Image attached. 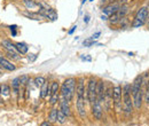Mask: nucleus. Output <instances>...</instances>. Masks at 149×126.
<instances>
[{
	"mask_svg": "<svg viewBox=\"0 0 149 126\" xmlns=\"http://www.w3.org/2000/svg\"><path fill=\"white\" fill-rule=\"evenodd\" d=\"M142 81L143 77L138 76L133 83H132V99H133V106L135 109H140L142 106V99H143V92H142Z\"/></svg>",
	"mask_w": 149,
	"mask_h": 126,
	"instance_id": "obj_1",
	"label": "nucleus"
},
{
	"mask_svg": "<svg viewBox=\"0 0 149 126\" xmlns=\"http://www.w3.org/2000/svg\"><path fill=\"white\" fill-rule=\"evenodd\" d=\"M76 85H77V80L74 78H68V79H65L64 83L61 86V95H62V97L70 102L74 95Z\"/></svg>",
	"mask_w": 149,
	"mask_h": 126,
	"instance_id": "obj_2",
	"label": "nucleus"
},
{
	"mask_svg": "<svg viewBox=\"0 0 149 126\" xmlns=\"http://www.w3.org/2000/svg\"><path fill=\"white\" fill-rule=\"evenodd\" d=\"M132 95V86L131 84H125L123 87V110L125 115H131L133 111V99L131 97Z\"/></svg>",
	"mask_w": 149,
	"mask_h": 126,
	"instance_id": "obj_3",
	"label": "nucleus"
},
{
	"mask_svg": "<svg viewBox=\"0 0 149 126\" xmlns=\"http://www.w3.org/2000/svg\"><path fill=\"white\" fill-rule=\"evenodd\" d=\"M149 17V7H142L138 10L135 17L133 19L132 26L133 28H141Z\"/></svg>",
	"mask_w": 149,
	"mask_h": 126,
	"instance_id": "obj_4",
	"label": "nucleus"
},
{
	"mask_svg": "<svg viewBox=\"0 0 149 126\" xmlns=\"http://www.w3.org/2000/svg\"><path fill=\"white\" fill-rule=\"evenodd\" d=\"M122 93L123 88L117 85L112 87V100H113V107L116 109L117 112H119L122 110Z\"/></svg>",
	"mask_w": 149,
	"mask_h": 126,
	"instance_id": "obj_5",
	"label": "nucleus"
},
{
	"mask_svg": "<svg viewBox=\"0 0 149 126\" xmlns=\"http://www.w3.org/2000/svg\"><path fill=\"white\" fill-rule=\"evenodd\" d=\"M96 79L95 78H91L88 80V84H87V92H86V97H87V101L92 104L94 101L96 100Z\"/></svg>",
	"mask_w": 149,
	"mask_h": 126,
	"instance_id": "obj_6",
	"label": "nucleus"
},
{
	"mask_svg": "<svg viewBox=\"0 0 149 126\" xmlns=\"http://www.w3.org/2000/svg\"><path fill=\"white\" fill-rule=\"evenodd\" d=\"M76 107H77V111H78L80 118H85L86 117V101H85V97H77Z\"/></svg>",
	"mask_w": 149,
	"mask_h": 126,
	"instance_id": "obj_7",
	"label": "nucleus"
},
{
	"mask_svg": "<svg viewBox=\"0 0 149 126\" xmlns=\"http://www.w3.org/2000/svg\"><path fill=\"white\" fill-rule=\"evenodd\" d=\"M104 92H106V84L103 80H99L96 84V99L100 102L104 101Z\"/></svg>",
	"mask_w": 149,
	"mask_h": 126,
	"instance_id": "obj_8",
	"label": "nucleus"
},
{
	"mask_svg": "<svg viewBox=\"0 0 149 126\" xmlns=\"http://www.w3.org/2000/svg\"><path fill=\"white\" fill-rule=\"evenodd\" d=\"M92 113H93L94 118L97 120L102 118V107H101V102L97 99L92 103Z\"/></svg>",
	"mask_w": 149,
	"mask_h": 126,
	"instance_id": "obj_9",
	"label": "nucleus"
},
{
	"mask_svg": "<svg viewBox=\"0 0 149 126\" xmlns=\"http://www.w3.org/2000/svg\"><path fill=\"white\" fill-rule=\"evenodd\" d=\"M120 3H118V2H111V3H109V5H107L102 10H103V14L104 15H107V16H110L112 14H115L116 12H118V9L120 8Z\"/></svg>",
	"mask_w": 149,
	"mask_h": 126,
	"instance_id": "obj_10",
	"label": "nucleus"
},
{
	"mask_svg": "<svg viewBox=\"0 0 149 126\" xmlns=\"http://www.w3.org/2000/svg\"><path fill=\"white\" fill-rule=\"evenodd\" d=\"M76 93H77V97H85V83H84L83 77L78 78V80H77Z\"/></svg>",
	"mask_w": 149,
	"mask_h": 126,
	"instance_id": "obj_11",
	"label": "nucleus"
},
{
	"mask_svg": "<svg viewBox=\"0 0 149 126\" xmlns=\"http://www.w3.org/2000/svg\"><path fill=\"white\" fill-rule=\"evenodd\" d=\"M0 68L5 69V70H7V71H14V70L16 69V67H15L10 61H8L7 58H5V57H2V56H0Z\"/></svg>",
	"mask_w": 149,
	"mask_h": 126,
	"instance_id": "obj_12",
	"label": "nucleus"
},
{
	"mask_svg": "<svg viewBox=\"0 0 149 126\" xmlns=\"http://www.w3.org/2000/svg\"><path fill=\"white\" fill-rule=\"evenodd\" d=\"M1 46L7 51V53H17L16 51V47H15V44H13L10 40L8 39H3L1 41Z\"/></svg>",
	"mask_w": 149,
	"mask_h": 126,
	"instance_id": "obj_13",
	"label": "nucleus"
},
{
	"mask_svg": "<svg viewBox=\"0 0 149 126\" xmlns=\"http://www.w3.org/2000/svg\"><path fill=\"white\" fill-rule=\"evenodd\" d=\"M60 110L68 117L70 115V106H69V101H67L65 99H61L60 101Z\"/></svg>",
	"mask_w": 149,
	"mask_h": 126,
	"instance_id": "obj_14",
	"label": "nucleus"
},
{
	"mask_svg": "<svg viewBox=\"0 0 149 126\" xmlns=\"http://www.w3.org/2000/svg\"><path fill=\"white\" fill-rule=\"evenodd\" d=\"M12 90L15 95H19V92H21V83H19V77L17 78H14L13 81H12Z\"/></svg>",
	"mask_w": 149,
	"mask_h": 126,
	"instance_id": "obj_15",
	"label": "nucleus"
},
{
	"mask_svg": "<svg viewBox=\"0 0 149 126\" xmlns=\"http://www.w3.org/2000/svg\"><path fill=\"white\" fill-rule=\"evenodd\" d=\"M15 47H16L17 53L21 54V55L26 54V53H28V51H29L28 45H26V44H24V42H16V44H15Z\"/></svg>",
	"mask_w": 149,
	"mask_h": 126,
	"instance_id": "obj_16",
	"label": "nucleus"
},
{
	"mask_svg": "<svg viewBox=\"0 0 149 126\" xmlns=\"http://www.w3.org/2000/svg\"><path fill=\"white\" fill-rule=\"evenodd\" d=\"M48 94H51V85H48L47 81H45L44 85L41 86V90H40V97L45 99Z\"/></svg>",
	"mask_w": 149,
	"mask_h": 126,
	"instance_id": "obj_17",
	"label": "nucleus"
},
{
	"mask_svg": "<svg viewBox=\"0 0 149 126\" xmlns=\"http://www.w3.org/2000/svg\"><path fill=\"white\" fill-rule=\"evenodd\" d=\"M23 3L28 9H36L37 7H39L38 2L35 0H23Z\"/></svg>",
	"mask_w": 149,
	"mask_h": 126,
	"instance_id": "obj_18",
	"label": "nucleus"
},
{
	"mask_svg": "<svg viewBox=\"0 0 149 126\" xmlns=\"http://www.w3.org/2000/svg\"><path fill=\"white\" fill-rule=\"evenodd\" d=\"M57 111H58V109H56V108H53L51 110V112H49V115H48V120H49L51 123L57 122Z\"/></svg>",
	"mask_w": 149,
	"mask_h": 126,
	"instance_id": "obj_19",
	"label": "nucleus"
},
{
	"mask_svg": "<svg viewBox=\"0 0 149 126\" xmlns=\"http://www.w3.org/2000/svg\"><path fill=\"white\" fill-rule=\"evenodd\" d=\"M46 81V79L44 78V77H41V76H38L35 78V80H33V84H35V86H37V87H41L42 85H44V83Z\"/></svg>",
	"mask_w": 149,
	"mask_h": 126,
	"instance_id": "obj_20",
	"label": "nucleus"
},
{
	"mask_svg": "<svg viewBox=\"0 0 149 126\" xmlns=\"http://www.w3.org/2000/svg\"><path fill=\"white\" fill-rule=\"evenodd\" d=\"M1 94L5 95V96H8L10 94V86L7 85V84L1 85Z\"/></svg>",
	"mask_w": 149,
	"mask_h": 126,
	"instance_id": "obj_21",
	"label": "nucleus"
},
{
	"mask_svg": "<svg viewBox=\"0 0 149 126\" xmlns=\"http://www.w3.org/2000/svg\"><path fill=\"white\" fill-rule=\"evenodd\" d=\"M58 90H60V84L57 81H53L51 84V95L55 94V93H58Z\"/></svg>",
	"mask_w": 149,
	"mask_h": 126,
	"instance_id": "obj_22",
	"label": "nucleus"
},
{
	"mask_svg": "<svg viewBox=\"0 0 149 126\" xmlns=\"http://www.w3.org/2000/svg\"><path fill=\"white\" fill-rule=\"evenodd\" d=\"M65 118H67V116L58 109V111H57V122L61 123V124H63L65 122Z\"/></svg>",
	"mask_w": 149,
	"mask_h": 126,
	"instance_id": "obj_23",
	"label": "nucleus"
},
{
	"mask_svg": "<svg viewBox=\"0 0 149 126\" xmlns=\"http://www.w3.org/2000/svg\"><path fill=\"white\" fill-rule=\"evenodd\" d=\"M58 99H60L58 93L52 94V95H51V99H49V104H51V106H54V104H56V103H57V101H58Z\"/></svg>",
	"mask_w": 149,
	"mask_h": 126,
	"instance_id": "obj_24",
	"label": "nucleus"
},
{
	"mask_svg": "<svg viewBox=\"0 0 149 126\" xmlns=\"http://www.w3.org/2000/svg\"><path fill=\"white\" fill-rule=\"evenodd\" d=\"M19 83H21V86H26L28 85V83H29V76H26V74H23V76H21L19 77Z\"/></svg>",
	"mask_w": 149,
	"mask_h": 126,
	"instance_id": "obj_25",
	"label": "nucleus"
},
{
	"mask_svg": "<svg viewBox=\"0 0 149 126\" xmlns=\"http://www.w3.org/2000/svg\"><path fill=\"white\" fill-rule=\"evenodd\" d=\"M83 45H84L85 47H91V46H93V45H95V40H93L92 38L85 39V40L83 41Z\"/></svg>",
	"mask_w": 149,
	"mask_h": 126,
	"instance_id": "obj_26",
	"label": "nucleus"
},
{
	"mask_svg": "<svg viewBox=\"0 0 149 126\" xmlns=\"http://www.w3.org/2000/svg\"><path fill=\"white\" fill-rule=\"evenodd\" d=\"M16 28H17L16 25H10V26H9V29H10V31H12V36L13 37L16 36Z\"/></svg>",
	"mask_w": 149,
	"mask_h": 126,
	"instance_id": "obj_27",
	"label": "nucleus"
},
{
	"mask_svg": "<svg viewBox=\"0 0 149 126\" xmlns=\"http://www.w3.org/2000/svg\"><path fill=\"white\" fill-rule=\"evenodd\" d=\"M146 102L149 103V81L147 83V87H146Z\"/></svg>",
	"mask_w": 149,
	"mask_h": 126,
	"instance_id": "obj_28",
	"label": "nucleus"
},
{
	"mask_svg": "<svg viewBox=\"0 0 149 126\" xmlns=\"http://www.w3.org/2000/svg\"><path fill=\"white\" fill-rule=\"evenodd\" d=\"M28 58H29V61H31V62H32V61H35V60L37 58V55H36V54H30L29 56H28Z\"/></svg>",
	"mask_w": 149,
	"mask_h": 126,
	"instance_id": "obj_29",
	"label": "nucleus"
},
{
	"mask_svg": "<svg viewBox=\"0 0 149 126\" xmlns=\"http://www.w3.org/2000/svg\"><path fill=\"white\" fill-rule=\"evenodd\" d=\"M100 35H101L100 32H96V33H94V35H92V36L90 37V38H92L93 40H95V39H97V38H99V36H100Z\"/></svg>",
	"mask_w": 149,
	"mask_h": 126,
	"instance_id": "obj_30",
	"label": "nucleus"
},
{
	"mask_svg": "<svg viewBox=\"0 0 149 126\" xmlns=\"http://www.w3.org/2000/svg\"><path fill=\"white\" fill-rule=\"evenodd\" d=\"M39 126H51V122H49V120H47V122H42Z\"/></svg>",
	"mask_w": 149,
	"mask_h": 126,
	"instance_id": "obj_31",
	"label": "nucleus"
},
{
	"mask_svg": "<svg viewBox=\"0 0 149 126\" xmlns=\"http://www.w3.org/2000/svg\"><path fill=\"white\" fill-rule=\"evenodd\" d=\"M88 21H90V16H88V15H85V16H84V22H85V23H88Z\"/></svg>",
	"mask_w": 149,
	"mask_h": 126,
	"instance_id": "obj_32",
	"label": "nucleus"
},
{
	"mask_svg": "<svg viewBox=\"0 0 149 126\" xmlns=\"http://www.w3.org/2000/svg\"><path fill=\"white\" fill-rule=\"evenodd\" d=\"M76 29H77V26H76V25H74V26H72V29L69 31V35H72V33L74 32V30H76Z\"/></svg>",
	"mask_w": 149,
	"mask_h": 126,
	"instance_id": "obj_33",
	"label": "nucleus"
},
{
	"mask_svg": "<svg viewBox=\"0 0 149 126\" xmlns=\"http://www.w3.org/2000/svg\"><path fill=\"white\" fill-rule=\"evenodd\" d=\"M81 60H86V61H91V57H90V56H87V57H85V56H81Z\"/></svg>",
	"mask_w": 149,
	"mask_h": 126,
	"instance_id": "obj_34",
	"label": "nucleus"
},
{
	"mask_svg": "<svg viewBox=\"0 0 149 126\" xmlns=\"http://www.w3.org/2000/svg\"><path fill=\"white\" fill-rule=\"evenodd\" d=\"M101 18H102L103 21H106V19H108V17H107V15H104V14H103V15L101 16Z\"/></svg>",
	"mask_w": 149,
	"mask_h": 126,
	"instance_id": "obj_35",
	"label": "nucleus"
},
{
	"mask_svg": "<svg viewBox=\"0 0 149 126\" xmlns=\"http://www.w3.org/2000/svg\"><path fill=\"white\" fill-rule=\"evenodd\" d=\"M0 94H1V86H0Z\"/></svg>",
	"mask_w": 149,
	"mask_h": 126,
	"instance_id": "obj_36",
	"label": "nucleus"
},
{
	"mask_svg": "<svg viewBox=\"0 0 149 126\" xmlns=\"http://www.w3.org/2000/svg\"><path fill=\"white\" fill-rule=\"evenodd\" d=\"M147 25H148V29H149V21H148V24H147Z\"/></svg>",
	"mask_w": 149,
	"mask_h": 126,
	"instance_id": "obj_37",
	"label": "nucleus"
},
{
	"mask_svg": "<svg viewBox=\"0 0 149 126\" xmlns=\"http://www.w3.org/2000/svg\"><path fill=\"white\" fill-rule=\"evenodd\" d=\"M0 74H1V70H0Z\"/></svg>",
	"mask_w": 149,
	"mask_h": 126,
	"instance_id": "obj_38",
	"label": "nucleus"
}]
</instances>
